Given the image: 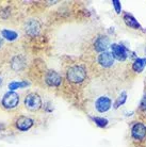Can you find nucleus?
Here are the masks:
<instances>
[{"mask_svg":"<svg viewBox=\"0 0 146 147\" xmlns=\"http://www.w3.org/2000/svg\"><path fill=\"white\" fill-rule=\"evenodd\" d=\"M88 73L83 65H73L70 66L66 71V78L70 83L80 84L87 79Z\"/></svg>","mask_w":146,"mask_h":147,"instance_id":"obj_1","label":"nucleus"},{"mask_svg":"<svg viewBox=\"0 0 146 147\" xmlns=\"http://www.w3.org/2000/svg\"><path fill=\"white\" fill-rule=\"evenodd\" d=\"M130 134H131L132 140L137 142H142L146 138V125L140 121H137L131 126L130 129Z\"/></svg>","mask_w":146,"mask_h":147,"instance_id":"obj_2","label":"nucleus"},{"mask_svg":"<svg viewBox=\"0 0 146 147\" xmlns=\"http://www.w3.org/2000/svg\"><path fill=\"white\" fill-rule=\"evenodd\" d=\"M25 106L30 111H37L42 108V99L36 93H29L25 98Z\"/></svg>","mask_w":146,"mask_h":147,"instance_id":"obj_3","label":"nucleus"},{"mask_svg":"<svg viewBox=\"0 0 146 147\" xmlns=\"http://www.w3.org/2000/svg\"><path fill=\"white\" fill-rule=\"evenodd\" d=\"M45 82L48 86L51 88H58L62 83V77L61 75L55 70H48L45 74Z\"/></svg>","mask_w":146,"mask_h":147,"instance_id":"obj_4","label":"nucleus"},{"mask_svg":"<svg viewBox=\"0 0 146 147\" xmlns=\"http://www.w3.org/2000/svg\"><path fill=\"white\" fill-rule=\"evenodd\" d=\"M115 59L111 51H105L99 53L97 57V63L102 68H110L114 65Z\"/></svg>","mask_w":146,"mask_h":147,"instance_id":"obj_5","label":"nucleus"},{"mask_svg":"<svg viewBox=\"0 0 146 147\" xmlns=\"http://www.w3.org/2000/svg\"><path fill=\"white\" fill-rule=\"evenodd\" d=\"M19 102V96L15 92H7L2 98V106L5 109H13Z\"/></svg>","mask_w":146,"mask_h":147,"instance_id":"obj_6","label":"nucleus"},{"mask_svg":"<svg viewBox=\"0 0 146 147\" xmlns=\"http://www.w3.org/2000/svg\"><path fill=\"white\" fill-rule=\"evenodd\" d=\"M112 107V100L107 96H100L95 101V108L99 113H105Z\"/></svg>","mask_w":146,"mask_h":147,"instance_id":"obj_7","label":"nucleus"},{"mask_svg":"<svg viewBox=\"0 0 146 147\" xmlns=\"http://www.w3.org/2000/svg\"><path fill=\"white\" fill-rule=\"evenodd\" d=\"M111 52H112V55H113L114 59L117 60V61H125V60L127 59V49L123 46V45H120V44H112L111 46Z\"/></svg>","mask_w":146,"mask_h":147,"instance_id":"obj_8","label":"nucleus"},{"mask_svg":"<svg viewBox=\"0 0 146 147\" xmlns=\"http://www.w3.org/2000/svg\"><path fill=\"white\" fill-rule=\"evenodd\" d=\"M109 45H110V40L109 37L106 36V35H99L98 37H96L94 43H93L95 51L99 52V53L107 51Z\"/></svg>","mask_w":146,"mask_h":147,"instance_id":"obj_9","label":"nucleus"},{"mask_svg":"<svg viewBox=\"0 0 146 147\" xmlns=\"http://www.w3.org/2000/svg\"><path fill=\"white\" fill-rule=\"evenodd\" d=\"M25 31L29 36H36L41 31V24L36 19H29L25 25Z\"/></svg>","mask_w":146,"mask_h":147,"instance_id":"obj_10","label":"nucleus"},{"mask_svg":"<svg viewBox=\"0 0 146 147\" xmlns=\"http://www.w3.org/2000/svg\"><path fill=\"white\" fill-rule=\"evenodd\" d=\"M33 124H34V121L28 116H19L15 121L16 128L20 131H28L33 126Z\"/></svg>","mask_w":146,"mask_h":147,"instance_id":"obj_11","label":"nucleus"},{"mask_svg":"<svg viewBox=\"0 0 146 147\" xmlns=\"http://www.w3.org/2000/svg\"><path fill=\"white\" fill-rule=\"evenodd\" d=\"M146 66V58H138L132 63V70L135 73H142Z\"/></svg>","mask_w":146,"mask_h":147,"instance_id":"obj_12","label":"nucleus"},{"mask_svg":"<svg viewBox=\"0 0 146 147\" xmlns=\"http://www.w3.org/2000/svg\"><path fill=\"white\" fill-rule=\"evenodd\" d=\"M124 20H125V24H126L128 27L132 28V29H141L140 24L138 22V20H137L132 15L125 14L124 15Z\"/></svg>","mask_w":146,"mask_h":147,"instance_id":"obj_13","label":"nucleus"},{"mask_svg":"<svg viewBox=\"0 0 146 147\" xmlns=\"http://www.w3.org/2000/svg\"><path fill=\"white\" fill-rule=\"evenodd\" d=\"M11 66L14 70H20L25 66V60L20 55H16L12 59Z\"/></svg>","mask_w":146,"mask_h":147,"instance_id":"obj_14","label":"nucleus"},{"mask_svg":"<svg viewBox=\"0 0 146 147\" xmlns=\"http://www.w3.org/2000/svg\"><path fill=\"white\" fill-rule=\"evenodd\" d=\"M1 35H2L3 38H5L7 40H15L17 38V33L15 31H12V30H2Z\"/></svg>","mask_w":146,"mask_h":147,"instance_id":"obj_15","label":"nucleus"},{"mask_svg":"<svg viewBox=\"0 0 146 147\" xmlns=\"http://www.w3.org/2000/svg\"><path fill=\"white\" fill-rule=\"evenodd\" d=\"M126 100H127V93L126 92H123L121 95L117 97L116 101L114 102V108L117 109V108H120L121 106H123L125 102H126Z\"/></svg>","mask_w":146,"mask_h":147,"instance_id":"obj_16","label":"nucleus"},{"mask_svg":"<svg viewBox=\"0 0 146 147\" xmlns=\"http://www.w3.org/2000/svg\"><path fill=\"white\" fill-rule=\"evenodd\" d=\"M29 84L27 81H20V82H17V81H14V82H11L10 84H9V88L10 90H17V88H25L27 85Z\"/></svg>","mask_w":146,"mask_h":147,"instance_id":"obj_17","label":"nucleus"},{"mask_svg":"<svg viewBox=\"0 0 146 147\" xmlns=\"http://www.w3.org/2000/svg\"><path fill=\"white\" fill-rule=\"evenodd\" d=\"M93 121H95V124L100 128H105L108 126V121L103 117H93Z\"/></svg>","mask_w":146,"mask_h":147,"instance_id":"obj_18","label":"nucleus"},{"mask_svg":"<svg viewBox=\"0 0 146 147\" xmlns=\"http://www.w3.org/2000/svg\"><path fill=\"white\" fill-rule=\"evenodd\" d=\"M112 3H113V7L115 9V11H116L117 14H120L122 11V5H121V2L120 1H117V0H113L112 1Z\"/></svg>","mask_w":146,"mask_h":147,"instance_id":"obj_19","label":"nucleus"},{"mask_svg":"<svg viewBox=\"0 0 146 147\" xmlns=\"http://www.w3.org/2000/svg\"><path fill=\"white\" fill-rule=\"evenodd\" d=\"M140 110L146 113V95L144 96V97L142 98V100H141V103H140Z\"/></svg>","mask_w":146,"mask_h":147,"instance_id":"obj_20","label":"nucleus"},{"mask_svg":"<svg viewBox=\"0 0 146 147\" xmlns=\"http://www.w3.org/2000/svg\"><path fill=\"white\" fill-rule=\"evenodd\" d=\"M3 44V40H2V37H1V35H0V47H1V45Z\"/></svg>","mask_w":146,"mask_h":147,"instance_id":"obj_21","label":"nucleus"},{"mask_svg":"<svg viewBox=\"0 0 146 147\" xmlns=\"http://www.w3.org/2000/svg\"><path fill=\"white\" fill-rule=\"evenodd\" d=\"M1 84H2V80L0 79V86H1Z\"/></svg>","mask_w":146,"mask_h":147,"instance_id":"obj_22","label":"nucleus"},{"mask_svg":"<svg viewBox=\"0 0 146 147\" xmlns=\"http://www.w3.org/2000/svg\"><path fill=\"white\" fill-rule=\"evenodd\" d=\"M145 147H146V145H145Z\"/></svg>","mask_w":146,"mask_h":147,"instance_id":"obj_23","label":"nucleus"}]
</instances>
